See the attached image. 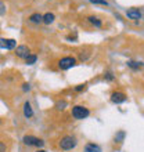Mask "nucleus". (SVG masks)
Returning a JSON list of instances; mask_svg holds the SVG:
<instances>
[{
    "instance_id": "nucleus-24",
    "label": "nucleus",
    "mask_w": 144,
    "mask_h": 152,
    "mask_svg": "<svg viewBox=\"0 0 144 152\" xmlns=\"http://www.w3.org/2000/svg\"><path fill=\"white\" fill-rule=\"evenodd\" d=\"M36 152H46V151H44V149H37Z\"/></svg>"
},
{
    "instance_id": "nucleus-7",
    "label": "nucleus",
    "mask_w": 144,
    "mask_h": 152,
    "mask_svg": "<svg viewBox=\"0 0 144 152\" xmlns=\"http://www.w3.org/2000/svg\"><path fill=\"white\" fill-rule=\"evenodd\" d=\"M111 101L114 104H122L126 101V94L122 91H115L111 94Z\"/></svg>"
},
{
    "instance_id": "nucleus-13",
    "label": "nucleus",
    "mask_w": 144,
    "mask_h": 152,
    "mask_svg": "<svg viewBox=\"0 0 144 152\" xmlns=\"http://www.w3.org/2000/svg\"><path fill=\"white\" fill-rule=\"evenodd\" d=\"M87 20L90 24H93L94 26H97V28H101V25H103V22H101L98 18H96V17H89Z\"/></svg>"
},
{
    "instance_id": "nucleus-2",
    "label": "nucleus",
    "mask_w": 144,
    "mask_h": 152,
    "mask_svg": "<svg viewBox=\"0 0 144 152\" xmlns=\"http://www.w3.org/2000/svg\"><path fill=\"white\" fill-rule=\"evenodd\" d=\"M90 115V111H89L86 107H82V105H75L73 108H72V116L75 118V119H86L87 116Z\"/></svg>"
},
{
    "instance_id": "nucleus-25",
    "label": "nucleus",
    "mask_w": 144,
    "mask_h": 152,
    "mask_svg": "<svg viewBox=\"0 0 144 152\" xmlns=\"http://www.w3.org/2000/svg\"><path fill=\"white\" fill-rule=\"evenodd\" d=\"M0 124H1V122H0Z\"/></svg>"
},
{
    "instance_id": "nucleus-10",
    "label": "nucleus",
    "mask_w": 144,
    "mask_h": 152,
    "mask_svg": "<svg viewBox=\"0 0 144 152\" xmlns=\"http://www.w3.org/2000/svg\"><path fill=\"white\" fill-rule=\"evenodd\" d=\"M24 115H25V118H32L33 116V109H32V107H31V102L29 101H26L24 104Z\"/></svg>"
},
{
    "instance_id": "nucleus-4",
    "label": "nucleus",
    "mask_w": 144,
    "mask_h": 152,
    "mask_svg": "<svg viewBox=\"0 0 144 152\" xmlns=\"http://www.w3.org/2000/svg\"><path fill=\"white\" fill-rule=\"evenodd\" d=\"M22 141H24V144L28 145V147H39L40 148V147L44 145V141L35 136H25L24 138H22Z\"/></svg>"
},
{
    "instance_id": "nucleus-17",
    "label": "nucleus",
    "mask_w": 144,
    "mask_h": 152,
    "mask_svg": "<svg viewBox=\"0 0 144 152\" xmlns=\"http://www.w3.org/2000/svg\"><path fill=\"white\" fill-rule=\"evenodd\" d=\"M65 107H67V101H58L57 102V105H56V108L58 109V111H62V109H65Z\"/></svg>"
},
{
    "instance_id": "nucleus-23",
    "label": "nucleus",
    "mask_w": 144,
    "mask_h": 152,
    "mask_svg": "<svg viewBox=\"0 0 144 152\" xmlns=\"http://www.w3.org/2000/svg\"><path fill=\"white\" fill-rule=\"evenodd\" d=\"M75 90H76V91H82V90H84V84H79Z\"/></svg>"
},
{
    "instance_id": "nucleus-9",
    "label": "nucleus",
    "mask_w": 144,
    "mask_h": 152,
    "mask_svg": "<svg viewBox=\"0 0 144 152\" xmlns=\"http://www.w3.org/2000/svg\"><path fill=\"white\" fill-rule=\"evenodd\" d=\"M84 152H101V147L94 142H89L84 147Z\"/></svg>"
},
{
    "instance_id": "nucleus-12",
    "label": "nucleus",
    "mask_w": 144,
    "mask_h": 152,
    "mask_svg": "<svg viewBox=\"0 0 144 152\" xmlns=\"http://www.w3.org/2000/svg\"><path fill=\"white\" fill-rule=\"evenodd\" d=\"M54 18H56V17H54L53 12H47V14H44L43 15V21H42V22H44L46 25H50L53 21H54Z\"/></svg>"
},
{
    "instance_id": "nucleus-6",
    "label": "nucleus",
    "mask_w": 144,
    "mask_h": 152,
    "mask_svg": "<svg viewBox=\"0 0 144 152\" xmlns=\"http://www.w3.org/2000/svg\"><path fill=\"white\" fill-rule=\"evenodd\" d=\"M31 54V50H29L28 46H25V44H21V46H18V47L15 48V56L18 57V58H26V57Z\"/></svg>"
},
{
    "instance_id": "nucleus-5",
    "label": "nucleus",
    "mask_w": 144,
    "mask_h": 152,
    "mask_svg": "<svg viewBox=\"0 0 144 152\" xmlns=\"http://www.w3.org/2000/svg\"><path fill=\"white\" fill-rule=\"evenodd\" d=\"M17 42L14 39H6V37H0V48L4 50H12L15 48Z\"/></svg>"
},
{
    "instance_id": "nucleus-16",
    "label": "nucleus",
    "mask_w": 144,
    "mask_h": 152,
    "mask_svg": "<svg viewBox=\"0 0 144 152\" xmlns=\"http://www.w3.org/2000/svg\"><path fill=\"white\" fill-rule=\"evenodd\" d=\"M36 60H37V57H36L35 54H29V56L25 58V62H26V65H33L36 62Z\"/></svg>"
},
{
    "instance_id": "nucleus-1",
    "label": "nucleus",
    "mask_w": 144,
    "mask_h": 152,
    "mask_svg": "<svg viewBox=\"0 0 144 152\" xmlns=\"http://www.w3.org/2000/svg\"><path fill=\"white\" fill-rule=\"evenodd\" d=\"M76 144H78V141L73 136H65L60 140V148L64 151H69V149L75 148Z\"/></svg>"
},
{
    "instance_id": "nucleus-8",
    "label": "nucleus",
    "mask_w": 144,
    "mask_h": 152,
    "mask_svg": "<svg viewBox=\"0 0 144 152\" xmlns=\"http://www.w3.org/2000/svg\"><path fill=\"white\" fill-rule=\"evenodd\" d=\"M126 15L132 20H140L141 18V11L139 8H132V10H128L126 11Z\"/></svg>"
},
{
    "instance_id": "nucleus-15",
    "label": "nucleus",
    "mask_w": 144,
    "mask_h": 152,
    "mask_svg": "<svg viewBox=\"0 0 144 152\" xmlns=\"http://www.w3.org/2000/svg\"><path fill=\"white\" fill-rule=\"evenodd\" d=\"M125 136H126V133H125L123 130L118 132V133L115 134V142H122V141L125 140Z\"/></svg>"
},
{
    "instance_id": "nucleus-19",
    "label": "nucleus",
    "mask_w": 144,
    "mask_h": 152,
    "mask_svg": "<svg viewBox=\"0 0 144 152\" xmlns=\"http://www.w3.org/2000/svg\"><path fill=\"white\" fill-rule=\"evenodd\" d=\"M104 77L108 80V82H112V80H114V75H112V72H111V71H108V72H105Z\"/></svg>"
},
{
    "instance_id": "nucleus-20",
    "label": "nucleus",
    "mask_w": 144,
    "mask_h": 152,
    "mask_svg": "<svg viewBox=\"0 0 144 152\" xmlns=\"http://www.w3.org/2000/svg\"><path fill=\"white\" fill-rule=\"evenodd\" d=\"M3 14H6V6H4V3L0 1V15H3Z\"/></svg>"
},
{
    "instance_id": "nucleus-22",
    "label": "nucleus",
    "mask_w": 144,
    "mask_h": 152,
    "mask_svg": "<svg viewBox=\"0 0 144 152\" xmlns=\"http://www.w3.org/2000/svg\"><path fill=\"white\" fill-rule=\"evenodd\" d=\"M22 88H24V91H29V90H31V86H29L28 83H24V87Z\"/></svg>"
},
{
    "instance_id": "nucleus-18",
    "label": "nucleus",
    "mask_w": 144,
    "mask_h": 152,
    "mask_svg": "<svg viewBox=\"0 0 144 152\" xmlns=\"http://www.w3.org/2000/svg\"><path fill=\"white\" fill-rule=\"evenodd\" d=\"M90 3L93 4H103V6H108L107 0H90Z\"/></svg>"
},
{
    "instance_id": "nucleus-3",
    "label": "nucleus",
    "mask_w": 144,
    "mask_h": 152,
    "mask_svg": "<svg viewBox=\"0 0 144 152\" xmlns=\"http://www.w3.org/2000/svg\"><path fill=\"white\" fill-rule=\"evenodd\" d=\"M76 65V58L73 57H64L58 61V68L62 69V71H68V69L73 68Z\"/></svg>"
},
{
    "instance_id": "nucleus-21",
    "label": "nucleus",
    "mask_w": 144,
    "mask_h": 152,
    "mask_svg": "<svg viewBox=\"0 0 144 152\" xmlns=\"http://www.w3.org/2000/svg\"><path fill=\"white\" fill-rule=\"evenodd\" d=\"M6 151H7V147H6V144L0 141V152H6Z\"/></svg>"
},
{
    "instance_id": "nucleus-14",
    "label": "nucleus",
    "mask_w": 144,
    "mask_h": 152,
    "mask_svg": "<svg viewBox=\"0 0 144 152\" xmlns=\"http://www.w3.org/2000/svg\"><path fill=\"white\" fill-rule=\"evenodd\" d=\"M128 66H130L132 69L137 71V69H140L141 66H143V64H141V62H137V61H129V62H128Z\"/></svg>"
},
{
    "instance_id": "nucleus-11",
    "label": "nucleus",
    "mask_w": 144,
    "mask_h": 152,
    "mask_svg": "<svg viewBox=\"0 0 144 152\" xmlns=\"http://www.w3.org/2000/svg\"><path fill=\"white\" fill-rule=\"evenodd\" d=\"M29 21H31L32 24H40V22L43 21V15L39 14V12H35V14H32V15L29 17Z\"/></svg>"
}]
</instances>
